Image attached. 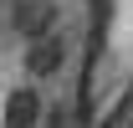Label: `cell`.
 Segmentation results:
<instances>
[{"instance_id": "7a4b0ae2", "label": "cell", "mask_w": 133, "mask_h": 128, "mask_svg": "<svg viewBox=\"0 0 133 128\" xmlns=\"http://www.w3.org/2000/svg\"><path fill=\"white\" fill-rule=\"evenodd\" d=\"M5 128H41V92L36 87H16L5 97Z\"/></svg>"}, {"instance_id": "6da1fadb", "label": "cell", "mask_w": 133, "mask_h": 128, "mask_svg": "<svg viewBox=\"0 0 133 128\" xmlns=\"http://www.w3.org/2000/svg\"><path fill=\"white\" fill-rule=\"evenodd\" d=\"M66 56H72V46H66V36H62V31L41 36V41H31V46H26V77H36V82L56 77V72L66 67Z\"/></svg>"}, {"instance_id": "3957f363", "label": "cell", "mask_w": 133, "mask_h": 128, "mask_svg": "<svg viewBox=\"0 0 133 128\" xmlns=\"http://www.w3.org/2000/svg\"><path fill=\"white\" fill-rule=\"evenodd\" d=\"M51 21H56V5H21L16 10V31L26 41H41V36H51Z\"/></svg>"}]
</instances>
